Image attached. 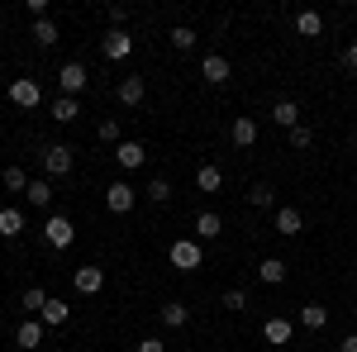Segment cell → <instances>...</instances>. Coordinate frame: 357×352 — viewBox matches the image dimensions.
Here are the masks:
<instances>
[{
  "label": "cell",
  "instance_id": "cell-32",
  "mask_svg": "<svg viewBox=\"0 0 357 352\" xmlns=\"http://www.w3.org/2000/svg\"><path fill=\"white\" fill-rule=\"evenodd\" d=\"M33 43H43V48H53V43H57V24H53V20H33Z\"/></svg>",
  "mask_w": 357,
  "mask_h": 352
},
{
  "label": "cell",
  "instance_id": "cell-28",
  "mask_svg": "<svg viewBox=\"0 0 357 352\" xmlns=\"http://www.w3.org/2000/svg\"><path fill=\"white\" fill-rule=\"evenodd\" d=\"M248 205H252V210H272V205H276V190L267 186V181H257V186L248 190Z\"/></svg>",
  "mask_w": 357,
  "mask_h": 352
},
{
  "label": "cell",
  "instance_id": "cell-11",
  "mask_svg": "<svg viewBox=\"0 0 357 352\" xmlns=\"http://www.w3.org/2000/svg\"><path fill=\"white\" fill-rule=\"evenodd\" d=\"M200 77L210 86H224L229 82V57L224 53H205V62H200Z\"/></svg>",
  "mask_w": 357,
  "mask_h": 352
},
{
  "label": "cell",
  "instance_id": "cell-36",
  "mask_svg": "<svg viewBox=\"0 0 357 352\" xmlns=\"http://www.w3.org/2000/svg\"><path fill=\"white\" fill-rule=\"evenodd\" d=\"M105 15H110V24H114V29H124V24H129V10H124V5H110Z\"/></svg>",
  "mask_w": 357,
  "mask_h": 352
},
{
  "label": "cell",
  "instance_id": "cell-40",
  "mask_svg": "<svg viewBox=\"0 0 357 352\" xmlns=\"http://www.w3.org/2000/svg\"><path fill=\"white\" fill-rule=\"evenodd\" d=\"M10 352H20V348H10Z\"/></svg>",
  "mask_w": 357,
  "mask_h": 352
},
{
  "label": "cell",
  "instance_id": "cell-25",
  "mask_svg": "<svg viewBox=\"0 0 357 352\" xmlns=\"http://www.w3.org/2000/svg\"><path fill=\"white\" fill-rule=\"evenodd\" d=\"M167 38H172V48H176V53H191L200 33H195L191 24H172V29H167Z\"/></svg>",
  "mask_w": 357,
  "mask_h": 352
},
{
  "label": "cell",
  "instance_id": "cell-33",
  "mask_svg": "<svg viewBox=\"0 0 357 352\" xmlns=\"http://www.w3.org/2000/svg\"><path fill=\"white\" fill-rule=\"evenodd\" d=\"M5 186H10V190H29V171H24L20 162L5 167Z\"/></svg>",
  "mask_w": 357,
  "mask_h": 352
},
{
  "label": "cell",
  "instance_id": "cell-35",
  "mask_svg": "<svg viewBox=\"0 0 357 352\" xmlns=\"http://www.w3.org/2000/svg\"><path fill=\"white\" fill-rule=\"evenodd\" d=\"M100 138H105V143H114V148H119V119H105V124H100Z\"/></svg>",
  "mask_w": 357,
  "mask_h": 352
},
{
  "label": "cell",
  "instance_id": "cell-24",
  "mask_svg": "<svg viewBox=\"0 0 357 352\" xmlns=\"http://www.w3.org/2000/svg\"><path fill=\"white\" fill-rule=\"evenodd\" d=\"M20 234H24V215L15 205H5L0 210V238H20Z\"/></svg>",
  "mask_w": 357,
  "mask_h": 352
},
{
  "label": "cell",
  "instance_id": "cell-18",
  "mask_svg": "<svg viewBox=\"0 0 357 352\" xmlns=\"http://www.w3.org/2000/svg\"><path fill=\"white\" fill-rule=\"evenodd\" d=\"M296 33H301V38H319V33H324V15H319V10H301V15H296Z\"/></svg>",
  "mask_w": 357,
  "mask_h": 352
},
{
  "label": "cell",
  "instance_id": "cell-30",
  "mask_svg": "<svg viewBox=\"0 0 357 352\" xmlns=\"http://www.w3.org/2000/svg\"><path fill=\"white\" fill-rule=\"evenodd\" d=\"M143 195H148L153 205H167V200H172V181H167V176H153V181L143 186Z\"/></svg>",
  "mask_w": 357,
  "mask_h": 352
},
{
  "label": "cell",
  "instance_id": "cell-10",
  "mask_svg": "<svg viewBox=\"0 0 357 352\" xmlns=\"http://www.w3.org/2000/svg\"><path fill=\"white\" fill-rule=\"evenodd\" d=\"M100 48H105V57H110V62H124V57L134 53V38H129V29H110Z\"/></svg>",
  "mask_w": 357,
  "mask_h": 352
},
{
  "label": "cell",
  "instance_id": "cell-34",
  "mask_svg": "<svg viewBox=\"0 0 357 352\" xmlns=\"http://www.w3.org/2000/svg\"><path fill=\"white\" fill-rule=\"evenodd\" d=\"M310 143H314V129L310 124H296L291 129V148H310Z\"/></svg>",
  "mask_w": 357,
  "mask_h": 352
},
{
  "label": "cell",
  "instance_id": "cell-4",
  "mask_svg": "<svg viewBox=\"0 0 357 352\" xmlns=\"http://www.w3.org/2000/svg\"><path fill=\"white\" fill-rule=\"evenodd\" d=\"M134 205H138V190L129 186V181H110V186H105V210H110V215H129Z\"/></svg>",
  "mask_w": 357,
  "mask_h": 352
},
{
  "label": "cell",
  "instance_id": "cell-9",
  "mask_svg": "<svg viewBox=\"0 0 357 352\" xmlns=\"http://www.w3.org/2000/svg\"><path fill=\"white\" fill-rule=\"evenodd\" d=\"M276 234H281V238H296V234H301L305 229V215L301 210H296V205H276Z\"/></svg>",
  "mask_w": 357,
  "mask_h": 352
},
{
  "label": "cell",
  "instance_id": "cell-37",
  "mask_svg": "<svg viewBox=\"0 0 357 352\" xmlns=\"http://www.w3.org/2000/svg\"><path fill=\"white\" fill-rule=\"evenodd\" d=\"M138 352H167L162 338H138Z\"/></svg>",
  "mask_w": 357,
  "mask_h": 352
},
{
  "label": "cell",
  "instance_id": "cell-5",
  "mask_svg": "<svg viewBox=\"0 0 357 352\" xmlns=\"http://www.w3.org/2000/svg\"><path fill=\"white\" fill-rule=\"evenodd\" d=\"M86 82H91L86 62H62V72H57V86H62V95H82Z\"/></svg>",
  "mask_w": 357,
  "mask_h": 352
},
{
  "label": "cell",
  "instance_id": "cell-1",
  "mask_svg": "<svg viewBox=\"0 0 357 352\" xmlns=\"http://www.w3.org/2000/svg\"><path fill=\"white\" fill-rule=\"evenodd\" d=\"M43 238H48L53 252H67L72 238H77V224H72L67 215H48V219H43Z\"/></svg>",
  "mask_w": 357,
  "mask_h": 352
},
{
  "label": "cell",
  "instance_id": "cell-7",
  "mask_svg": "<svg viewBox=\"0 0 357 352\" xmlns=\"http://www.w3.org/2000/svg\"><path fill=\"white\" fill-rule=\"evenodd\" d=\"M43 171H48V181H53V176H67V171H72V148H67V143L43 148Z\"/></svg>",
  "mask_w": 357,
  "mask_h": 352
},
{
  "label": "cell",
  "instance_id": "cell-21",
  "mask_svg": "<svg viewBox=\"0 0 357 352\" xmlns=\"http://www.w3.org/2000/svg\"><path fill=\"white\" fill-rule=\"evenodd\" d=\"M272 119L286 129V134H291V129L301 124V105H296V100H276V105H272Z\"/></svg>",
  "mask_w": 357,
  "mask_h": 352
},
{
  "label": "cell",
  "instance_id": "cell-31",
  "mask_svg": "<svg viewBox=\"0 0 357 352\" xmlns=\"http://www.w3.org/2000/svg\"><path fill=\"white\" fill-rule=\"evenodd\" d=\"M220 305L229 309V314H243L252 300H248V291H238V286H234V291H224V296H220Z\"/></svg>",
  "mask_w": 357,
  "mask_h": 352
},
{
  "label": "cell",
  "instance_id": "cell-6",
  "mask_svg": "<svg viewBox=\"0 0 357 352\" xmlns=\"http://www.w3.org/2000/svg\"><path fill=\"white\" fill-rule=\"evenodd\" d=\"M72 286H77V296H100L105 291V267H77L72 271Z\"/></svg>",
  "mask_w": 357,
  "mask_h": 352
},
{
  "label": "cell",
  "instance_id": "cell-39",
  "mask_svg": "<svg viewBox=\"0 0 357 352\" xmlns=\"http://www.w3.org/2000/svg\"><path fill=\"white\" fill-rule=\"evenodd\" d=\"M343 62H348V67L357 72V43H348V53H343Z\"/></svg>",
  "mask_w": 357,
  "mask_h": 352
},
{
  "label": "cell",
  "instance_id": "cell-22",
  "mask_svg": "<svg viewBox=\"0 0 357 352\" xmlns=\"http://www.w3.org/2000/svg\"><path fill=\"white\" fill-rule=\"evenodd\" d=\"M195 186L205 190V195H215V190H224V171L215 162H205L200 171H195Z\"/></svg>",
  "mask_w": 357,
  "mask_h": 352
},
{
  "label": "cell",
  "instance_id": "cell-8",
  "mask_svg": "<svg viewBox=\"0 0 357 352\" xmlns=\"http://www.w3.org/2000/svg\"><path fill=\"white\" fill-rule=\"evenodd\" d=\"M114 162L124 167V171H138V167L148 162V148L134 143V138H119V148H114Z\"/></svg>",
  "mask_w": 357,
  "mask_h": 352
},
{
  "label": "cell",
  "instance_id": "cell-19",
  "mask_svg": "<svg viewBox=\"0 0 357 352\" xmlns=\"http://www.w3.org/2000/svg\"><path fill=\"white\" fill-rule=\"evenodd\" d=\"M257 281H262V286H281V281H286V262H281V257H262V262H257Z\"/></svg>",
  "mask_w": 357,
  "mask_h": 352
},
{
  "label": "cell",
  "instance_id": "cell-13",
  "mask_svg": "<svg viewBox=\"0 0 357 352\" xmlns=\"http://www.w3.org/2000/svg\"><path fill=\"white\" fill-rule=\"evenodd\" d=\"M158 319H162V328H186V324H191V305H181V300H167L162 309H158Z\"/></svg>",
  "mask_w": 357,
  "mask_h": 352
},
{
  "label": "cell",
  "instance_id": "cell-20",
  "mask_svg": "<svg viewBox=\"0 0 357 352\" xmlns=\"http://www.w3.org/2000/svg\"><path fill=\"white\" fill-rule=\"evenodd\" d=\"M220 234H224V219L215 215V210H200V219H195V238L210 243V238H220Z\"/></svg>",
  "mask_w": 357,
  "mask_h": 352
},
{
  "label": "cell",
  "instance_id": "cell-15",
  "mask_svg": "<svg viewBox=\"0 0 357 352\" xmlns=\"http://www.w3.org/2000/svg\"><path fill=\"white\" fill-rule=\"evenodd\" d=\"M67 314H72V305H67V300H57V296H48L43 314H38V324H43V328H57V324H67Z\"/></svg>",
  "mask_w": 357,
  "mask_h": 352
},
{
  "label": "cell",
  "instance_id": "cell-12",
  "mask_svg": "<svg viewBox=\"0 0 357 352\" xmlns=\"http://www.w3.org/2000/svg\"><path fill=\"white\" fill-rule=\"evenodd\" d=\"M43 333H48V328L38 324V319H24V324L15 328V348H20V352H33L38 343H43Z\"/></svg>",
  "mask_w": 357,
  "mask_h": 352
},
{
  "label": "cell",
  "instance_id": "cell-14",
  "mask_svg": "<svg viewBox=\"0 0 357 352\" xmlns=\"http://www.w3.org/2000/svg\"><path fill=\"white\" fill-rule=\"evenodd\" d=\"M114 95H119V105H143V95H148V86H143V77H124V82L114 86Z\"/></svg>",
  "mask_w": 357,
  "mask_h": 352
},
{
  "label": "cell",
  "instance_id": "cell-29",
  "mask_svg": "<svg viewBox=\"0 0 357 352\" xmlns=\"http://www.w3.org/2000/svg\"><path fill=\"white\" fill-rule=\"evenodd\" d=\"M43 305H48V291L43 286H29L24 296H20V309H29V314H43Z\"/></svg>",
  "mask_w": 357,
  "mask_h": 352
},
{
  "label": "cell",
  "instance_id": "cell-17",
  "mask_svg": "<svg viewBox=\"0 0 357 352\" xmlns=\"http://www.w3.org/2000/svg\"><path fill=\"white\" fill-rule=\"evenodd\" d=\"M24 200L33 205V210H48V205H53V181H48V176H38V181H29Z\"/></svg>",
  "mask_w": 357,
  "mask_h": 352
},
{
  "label": "cell",
  "instance_id": "cell-2",
  "mask_svg": "<svg viewBox=\"0 0 357 352\" xmlns=\"http://www.w3.org/2000/svg\"><path fill=\"white\" fill-rule=\"evenodd\" d=\"M167 262H172L176 271H195L200 262H205V247L195 243V238H176V243L167 247Z\"/></svg>",
  "mask_w": 357,
  "mask_h": 352
},
{
  "label": "cell",
  "instance_id": "cell-16",
  "mask_svg": "<svg viewBox=\"0 0 357 352\" xmlns=\"http://www.w3.org/2000/svg\"><path fill=\"white\" fill-rule=\"evenodd\" d=\"M291 333H296V324H291V319H281V314L262 324V338H267L272 348H281V343H291Z\"/></svg>",
  "mask_w": 357,
  "mask_h": 352
},
{
  "label": "cell",
  "instance_id": "cell-3",
  "mask_svg": "<svg viewBox=\"0 0 357 352\" xmlns=\"http://www.w3.org/2000/svg\"><path fill=\"white\" fill-rule=\"evenodd\" d=\"M10 105L38 109V105H43V86L33 82V77H15V82H10Z\"/></svg>",
  "mask_w": 357,
  "mask_h": 352
},
{
  "label": "cell",
  "instance_id": "cell-27",
  "mask_svg": "<svg viewBox=\"0 0 357 352\" xmlns=\"http://www.w3.org/2000/svg\"><path fill=\"white\" fill-rule=\"evenodd\" d=\"M324 324H329V309L324 305H301V328H314L319 333Z\"/></svg>",
  "mask_w": 357,
  "mask_h": 352
},
{
  "label": "cell",
  "instance_id": "cell-26",
  "mask_svg": "<svg viewBox=\"0 0 357 352\" xmlns=\"http://www.w3.org/2000/svg\"><path fill=\"white\" fill-rule=\"evenodd\" d=\"M77 114H82L77 95H57V100H53V119H57V124H72Z\"/></svg>",
  "mask_w": 357,
  "mask_h": 352
},
{
  "label": "cell",
  "instance_id": "cell-38",
  "mask_svg": "<svg viewBox=\"0 0 357 352\" xmlns=\"http://www.w3.org/2000/svg\"><path fill=\"white\" fill-rule=\"evenodd\" d=\"M338 352H357V333H348V338L338 343Z\"/></svg>",
  "mask_w": 357,
  "mask_h": 352
},
{
  "label": "cell",
  "instance_id": "cell-23",
  "mask_svg": "<svg viewBox=\"0 0 357 352\" xmlns=\"http://www.w3.org/2000/svg\"><path fill=\"white\" fill-rule=\"evenodd\" d=\"M229 134H234V143H238V148H252V143H257V119H248V114H238Z\"/></svg>",
  "mask_w": 357,
  "mask_h": 352
}]
</instances>
